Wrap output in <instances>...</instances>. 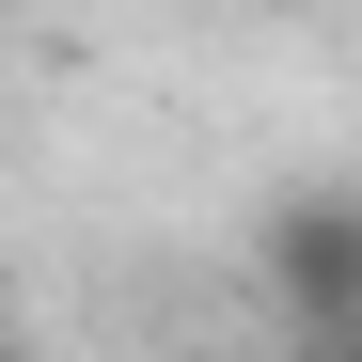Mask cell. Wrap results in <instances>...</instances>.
Listing matches in <instances>:
<instances>
[]
</instances>
